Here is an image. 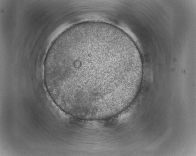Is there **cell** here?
I'll return each instance as SVG.
<instances>
[{"instance_id": "1", "label": "cell", "mask_w": 196, "mask_h": 156, "mask_svg": "<svg viewBox=\"0 0 196 156\" xmlns=\"http://www.w3.org/2000/svg\"><path fill=\"white\" fill-rule=\"evenodd\" d=\"M44 79L51 98L74 115L116 106L136 84L137 54L131 39L113 25L89 21L61 34L46 55Z\"/></svg>"}]
</instances>
